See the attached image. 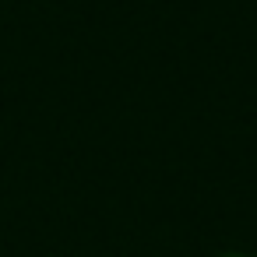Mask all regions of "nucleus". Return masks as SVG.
I'll use <instances>...</instances> for the list:
<instances>
[{
  "mask_svg": "<svg viewBox=\"0 0 257 257\" xmlns=\"http://www.w3.org/2000/svg\"><path fill=\"white\" fill-rule=\"evenodd\" d=\"M222 257H250V253H222Z\"/></svg>",
  "mask_w": 257,
  "mask_h": 257,
  "instance_id": "nucleus-1",
  "label": "nucleus"
}]
</instances>
